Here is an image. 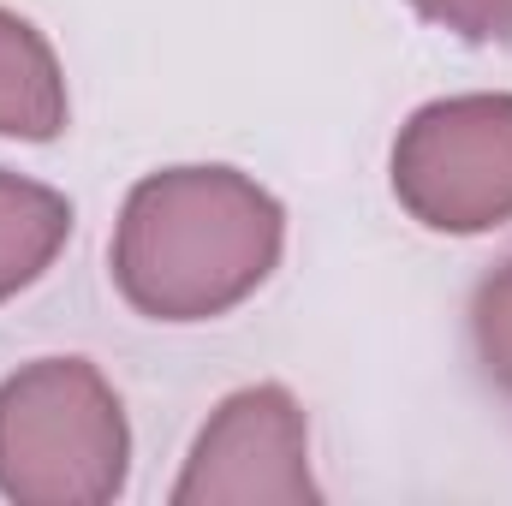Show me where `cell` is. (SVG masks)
<instances>
[{"instance_id": "obj_6", "label": "cell", "mask_w": 512, "mask_h": 506, "mask_svg": "<svg viewBox=\"0 0 512 506\" xmlns=\"http://www.w3.org/2000/svg\"><path fill=\"white\" fill-rule=\"evenodd\" d=\"M66 239H72V203L36 179L0 173V304L18 298L30 280H42Z\"/></svg>"}, {"instance_id": "obj_2", "label": "cell", "mask_w": 512, "mask_h": 506, "mask_svg": "<svg viewBox=\"0 0 512 506\" xmlns=\"http://www.w3.org/2000/svg\"><path fill=\"white\" fill-rule=\"evenodd\" d=\"M120 393L84 358H36L0 381V495L18 506H108L126 489Z\"/></svg>"}, {"instance_id": "obj_4", "label": "cell", "mask_w": 512, "mask_h": 506, "mask_svg": "<svg viewBox=\"0 0 512 506\" xmlns=\"http://www.w3.org/2000/svg\"><path fill=\"white\" fill-rule=\"evenodd\" d=\"M310 429L286 387L233 393L197 435L173 506H316Z\"/></svg>"}, {"instance_id": "obj_8", "label": "cell", "mask_w": 512, "mask_h": 506, "mask_svg": "<svg viewBox=\"0 0 512 506\" xmlns=\"http://www.w3.org/2000/svg\"><path fill=\"white\" fill-rule=\"evenodd\" d=\"M429 24L465 36V42H512V0H411Z\"/></svg>"}, {"instance_id": "obj_7", "label": "cell", "mask_w": 512, "mask_h": 506, "mask_svg": "<svg viewBox=\"0 0 512 506\" xmlns=\"http://www.w3.org/2000/svg\"><path fill=\"white\" fill-rule=\"evenodd\" d=\"M471 340H477L483 376L512 399V262H501L477 286V298H471Z\"/></svg>"}, {"instance_id": "obj_5", "label": "cell", "mask_w": 512, "mask_h": 506, "mask_svg": "<svg viewBox=\"0 0 512 506\" xmlns=\"http://www.w3.org/2000/svg\"><path fill=\"white\" fill-rule=\"evenodd\" d=\"M66 131V78L42 30L0 6V137L48 143Z\"/></svg>"}, {"instance_id": "obj_3", "label": "cell", "mask_w": 512, "mask_h": 506, "mask_svg": "<svg viewBox=\"0 0 512 506\" xmlns=\"http://www.w3.org/2000/svg\"><path fill=\"white\" fill-rule=\"evenodd\" d=\"M393 197L429 233H495L512 221V96H447L393 143Z\"/></svg>"}, {"instance_id": "obj_1", "label": "cell", "mask_w": 512, "mask_h": 506, "mask_svg": "<svg viewBox=\"0 0 512 506\" xmlns=\"http://www.w3.org/2000/svg\"><path fill=\"white\" fill-rule=\"evenodd\" d=\"M280 203L233 167H167L137 179L114 227V286L149 322H209L274 274Z\"/></svg>"}]
</instances>
